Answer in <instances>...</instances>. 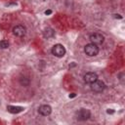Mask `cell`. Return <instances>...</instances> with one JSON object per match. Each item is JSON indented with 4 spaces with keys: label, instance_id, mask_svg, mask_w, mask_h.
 <instances>
[{
    "label": "cell",
    "instance_id": "cell-5",
    "mask_svg": "<svg viewBox=\"0 0 125 125\" xmlns=\"http://www.w3.org/2000/svg\"><path fill=\"white\" fill-rule=\"evenodd\" d=\"M89 39H90L91 43H94V44H96V45H100V44H102V43L104 42V35H103L102 33H100V32H93V33L90 34Z\"/></svg>",
    "mask_w": 125,
    "mask_h": 125
},
{
    "label": "cell",
    "instance_id": "cell-8",
    "mask_svg": "<svg viewBox=\"0 0 125 125\" xmlns=\"http://www.w3.org/2000/svg\"><path fill=\"white\" fill-rule=\"evenodd\" d=\"M38 112L43 116H48L52 112V107L49 104H42L38 108Z\"/></svg>",
    "mask_w": 125,
    "mask_h": 125
},
{
    "label": "cell",
    "instance_id": "cell-12",
    "mask_svg": "<svg viewBox=\"0 0 125 125\" xmlns=\"http://www.w3.org/2000/svg\"><path fill=\"white\" fill-rule=\"evenodd\" d=\"M9 47V42L8 40H1L0 41V48L1 49H6Z\"/></svg>",
    "mask_w": 125,
    "mask_h": 125
},
{
    "label": "cell",
    "instance_id": "cell-15",
    "mask_svg": "<svg viewBox=\"0 0 125 125\" xmlns=\"http://www.w3.org/2000/svg\"><path fill=\"white\" fill-rule=\"evenodd\" d=\"M115 16V18H118V19H122V17L120 16V15H114Z\"/></svg>",
    "mask_w": 125,
    "mask_h": 125
},
{
    "label": "cell",
    "instance_id": "cell-2",
    "mask_svg": "<svg viewBox=\"0 0 125 125\" xmlns=\"http://www.w3.org/2000/svg\"><path fill=\"white\" fill-rule=\"evenodd\" d=\"M84 52L89 57H95L99 53V47L94 43H89L84 47Z\"/></svg>",
    "mask_w": 125,
    "mask_h": 125
},
{
    "label": "cell",
    "instance_id": "cell-3",
    "mask_svg": "<svg viewBox=\"0 0 125 125\" xmlns=\"http://www.w3.org/2000/svg\"><path fill=\"white\" fill-rule=\"evenodd\" d=\"M65 48L63 47V45L62 44H56L52 47V50H51V53L57 57V58H62L64 55H65Z\"/></svg>",
    "mask_w": 125,
    "mask_h": 125
},
{
    "label": "cell",
    "instance_id": "cell-6",
    "mask_svg": "<svg viewBox=\"0 0 125 125\" xmlns=\"http://www.w3.org/2000/svg\"><path fill=\"white\" fill-rule=\"evenodd\" d=\"M13 33L18 37H23L26 33V28L22 24H18L13 28Z\"/></svg>",
    "mask_w": 125,
    "mask_h": 125
},
{
    "label": "cell",
    "instance_id": "cell-11",
    "mask_svg": "<svg viewBox=\"0 0 125 125\" xmlns=\"http://www.w3.org/2000/svg\"><path fill=\"white\" fill-rule=\"evenodd\" d=\"M20 83H21L22 86L26 87V86H28V84H29V79H27L26 77H21V78L20 79Z\"/></svg>",
    "mask_w": 125,
    "mask_h": 125
},
{
    "label": "cell",
    "instance_id": "cell-13",
    "mask_svg": "<svg viewBox=\"0 0 125 125\" xmlns=\"http://www.w3.org/2000/svg\"><path fill=\"white\" fill-rule=\"evenodd\" d=\"M45 14H46V15H51V14H52V11H51V10H46V11H45Z\"/></svg>",
    "mask_w": 125,
    "mask_h": 125
},
{
    "label": "cell",
    "instance_id": "cell-14",
    "mask_svg": "<svg viewBox=\"0 0 125 125\" xmlns=\"http://www.w3.org/2000/svg\"><path fill=\"white\" fill-rule=\"evenodd\" d=\"M106 112H107V113H113L114 111H113L112 109H107V110H106Z\"/></svg>",
    "mask_w": 125,
    "mask_h": 125
},
{
    "label": "cell",
    "instance_id": "cell-10",
    "mask_svg": "<svg viewBox=\"0 0 125 125\" xmlns=\"http://www.w3.org/2000/svg\"><path fill=\"white\" fill-rule=\"evenodd\" d=\"M43 35H44V37H46V38H51V37H53V36L55 35V31H54L51 27H47V28L44 30Z\"/></svg>",
    "mask_w": 125,
    "mask_h": 125
},
{
    "label": "cell",
    "instance_id": "cell-9",
    "mask_svg": "<svg viewBox=\"0 0 125 125\" xmlns=\"http://www.w3.org/2000/svg\"><path fill=\"white\" fill-rule=\"evenodd\" d=\"M7 110L11 113H20L23 110V107L21 106H15V105H8Z\"/></svg>",
    "mask_w": 125,
    "mask_h": 125
},
{
    "label": "cell",
    "instance_id": "cell-1",
    "mask_svg": "<svg viewBox=\"0 0 125 125\" xmlns=\"http://www.w3.org/2000/svg\"><path fill=\"white\" fill-rule=\"evenodd\" d=\"M75 117L79 121L88 120L91 117V111L87 108H80L75 112Z\"/></svg>",
    "mask_w": 125,
    "mask_h": 125
},
{
    "label": "cell",
    "instance_id": "cell-7",
    "mask_svg": "<svg viewBox=\"0 0 125 125\" xmlns=\"http://www.w3.org/2000/svg\"><path fill=\"white\" fill-rule=\"evenodd\" d=\"M97 79H98V75H97V73H95V72H87V73H85L84 76H83V80H84V82L87 83V84H91V83H93L94 81H96Z\"/></svg>",
    "mask_w": 125,
    "mask_h": 125
},
{
    "label": "cell",
    "instance_id": "cell-4",
    "mask_svg": "<svg viewBox=\"0 0 125 125\" xmlns=\"http://www.w3.org/2000/svg\"><path fill=\"white\" fill-rule=\"evenodd\" d=\"M90 85H91V90L94 93H102L105 88L104 82L102 81V80H99V79H97L96 81H94Z\"/></svg>",
    "mask_w": 125,
    "mask_h": 125
},
{
    "label": "cell",
    "instance_id": "cell-16",
    "mask_svg": "<svg viewBox=\"0 0 125 125\" xmlns=\"http://www.w3.org/2000/svg\"><path fill=\"white\" fill-rule=\"evenodd\" d=\"M73 97H75V94L74 93H71V95H69V98H73Z\"/></svg>",
    "mask_w": 125,
    "mask_h": 125
}]
</instances>
